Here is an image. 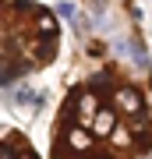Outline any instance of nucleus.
Masks as SVG:
<instances>
[{
	"instance_id": "f257e3e1",
	"label": "nucleus",
	"mask_w": 152,
	"mask_h": 159,
	"mask_svg": "<svg viewBox=\"0 0 152 159\" xmlns=\"http://www.w3.org/2000/svg\"><path fill=\"white\" fill-rule=\"evenodd\" d=\"M131 0H78L81 71L67 81L50 131V159H152L149 53Z\"/></svg>"
},
{
	"instance_id": "7ed1b4c3",
	"label": "nucleus",
	"mask_w": 152,
	"mask_h": 159,
	"mask_svg": "<svg viewBox=\"0 0 152 159\" xmlns=\"http://www.w3.org/2000/svg\"><path fill=\"white\" fill-rule=\"evenodd\" d=\"M0 159H43L18 127L0 124Z\"/></svg>"
},
{
	"instance_id": "f03ea898",
	"label": "nucleus",
	"mask_w": 152,
	"mask_h": 159,
	"mask_svg": "<svg viewBox=\"0 0 152 159\" xmlns=\"http://www.w3.org/2000/svg\"><path fill=\"white\" fill-rule=\"evenodd\" d=\"M64 25L39 0H0V89L39 74L60 57Z\"/></svg>"
}]
</instances>
